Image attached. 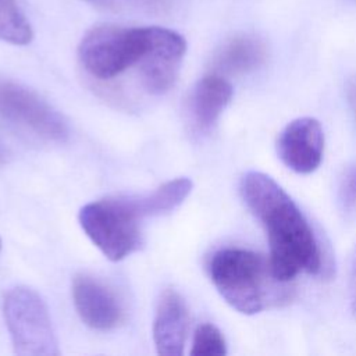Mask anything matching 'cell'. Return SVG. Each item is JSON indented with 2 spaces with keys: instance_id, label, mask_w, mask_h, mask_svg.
<instances>
[{
  "instance_id": "obj_3",
  "label": "cell",
  "mask_w": 356,
  "mask_h": 356,
  "mask_svg": "<svg viewBox=\"0 0 356 356\" xmlns=\"http://www.w3.org/2000/svg\"><path fill=\"white\" fill-rule=\"evenodd\" d=\"M88 238L111 261H120L142 245L143 216L135 196L107 197L85 204L78 214Z\"/></svg>"
},
{
  "instance_id": "obj_4",
  "label": "cell",
  "mask_w": 356,
  "mask_h": 356,
  "mask_svg": "<svg viewBox=\"0 0 356 356\" xmlns=\"http://www.w3.org/2000/svg\"><path fill=\"white\" fill-rule=\"evenodd\" d=\"M150 26L100 24L90 28L78 46L83 70L96 79L108 81L138 65L149 46Z\"/></svg>"
},
{
  "instance_id": "obj_15",
  "label": "cell",
  "mask_w": 356,
  "mask_h": 356,
  "mask_svg": "<svg viewBox=\"0 0 356 356\" xmlns=\"http://www.w3.org/2000/svg\"><path fill=\"white\" fill-rule=\"evenodd\" d=\"M227 353L225 339L221 331L210 324H200L193 335L191 355L193 356H222Z\"/></svg>"
},
{
  "instance_id": "obj_12",
  "label": "cell",
  "mask_w": 356,
  "mask_h": 356,
  "mask_svg": "<svg viewBox=\"0 0 356 356\" xmlns=\"http://www.w3.org/2000/svg\"><path fill=\"white\" fill-rule=\"evenodd\" d=\"M266 56L267 49L261 39L253 35H238L217 50L213 67L217 74H245L260 67Z\"/></svg>"
},
{
  "instance_id": "obj_9",
  "label": "cell",
  "mask_w": 356,
  "mask_h": 356,
  "mask_svg": "<svg viewBox=\"0 0 356 356\" xmlns=\"http://www.w3.org/2000/svg\"><path fill=\"white\" fill-rule=\"evenodd\" d=\"M72 299L81 320L97 331H110L122 320L117 296L93 277L79 274L72 281Z\"/></svg>"
},
{
  "instance_id": "obj_16",
  "label": "cell",
  "mask_w": 356,
  "mask_h": 356,
  "mask_svg": "<svg viewBox=\"0 0 356 356\" xmlns=\"http://www.w3.org/2000/svg\"><path fill=\"white\" fill-rule=\"evenodd\" d=\"M338 203L346 216L356 211V164L349 165L339 179Z\"/></svg>"
},
{
  "instance_id": "obj_14",
  "label": "cell",
  "mask_w": 356,
  "mask_h": 356,
  "mask_svg": "<svg viewBox=\"0 0 356 356\" xmlns=\"http://www.w3.org/2000/svg\"><path fill=\"white\" fill-rule=\"evenodd\" d=\"M33 39L32 26L17 0H0V40L25 46Z\"/></svg>"
},
{
  "instance_id": "obj_7",
  "label": "cell",
  "mask_w": 356,
  "mask_h": 356,
  "mask_svg": "<svg viewBox=\"0 0 356 356\" xmlns=\"http://www.w3.org/2000/svg\"><path fill=\"white\" fill-rule=\"evenodd\" d=\"M185 53L186 40L182 35L168 28L150 26L149 46L138 64L145 90L152 95L168 92L178 78Z\"/></svg>"
},
{
  "instance_id": "obj_18",
  "label": "cell",
  "mask_w": 356,
  "mask_h": 356,
  "mask_svg": "<svg viewBox=\"0 0 356 356\" xmlns=\"http://www.w3.org/2000/svg\"><path fill=\"white\" fill-rule=\"evenodd\" d=\"M346 96H348V102H349V106L352 108V113H353V115L356 118V82L355 81L348 83Z\"/></svg>"
},
{
  "instance_id": "obj_20",
  "label": "cell",
  "mask_w": 356,
  "mask_h": 356,
  "mask_svg": "<svg viewBox=\"0 0 356 356\" xmlns=\"http://www.w3.org/2000/svg\"><path fill=\"white\" fill-rule=\"evenodd\" d=\"M86 1L93 6H100V7H106L111 3V0H86Z\"/></svg>"
},
{
  "instance_id": "obj_13",
  "label": "cell",
  "mask_w": 356,
  "mask_h": 356,
  "mask_svg": "<svg viewBox=\"0 0 356 356\" xmlns=\"http://www.w3.org/2000/svg\"><path fill=\"white\" fill-rule=\"evenodd\" d=\"M192 186L193 184L189 178L181 177L160 185L150 193L136 195L135 197L142 216L153 217L170 213L178 207L188 197Z\"/></svg>"
},
{
  "instance_id": "obj_6",
  "label": "cell",
  "mask_w": 356,
  "mask_h": 356,
  "mask_svg": "<svg viewBox=\"0 0 356 356\" xmlns=\"http://www.w3.org/2000/svg\"><path fill=\"white\" fill-rule=\"evenodd\" d=\"M0 115L44 140L60 143L67 140L70 134L64 117L36 92L1 78Z\"/></svg>"
},
{
  "instance_id": "obj_17",
  "label": "cell",
  "mask_w": 356,
  "mask_h": 356,
  "mask_svg": "<svg viewBox=\"0 0 356 356\" xmlns=\"http://www.w3.org/2000/svg\"><path fill=\"white\" fill-rule=\"evenodd\" d=\"M349 299L352 312L356 314V249L350 263V274H349Z\"/></svg>"
},
{
  "instance_id": "obj_10",
  "label": "cell",
  "mask_w": 356,
  "mask_h": 356,
  "mask_svg": "<svg viewBox=\"0 0 356 356\" xmlns=\"http://www.w3.org/2000/svg\"><path fill=\"white\" fill-rule=\"evenodd\" d=\"M188 330V309L182 296L174 291L163 292L153 321V341L159 355L181 356Z\"/></svg>"
},
{
  "instance_id": "obj_2",
  "label": "cell",
  "mask_w": 356,
  "mask_h": 356,
  "mask_svg": "<svg viewBox=\"0 0 356 356\" xmlns=\"http://www.w3.org/2000/svg\"><path fill=\"white\" fill-rule=\"evenodd\" d=\"M209 275L224 300L242 314H257L293 298V288L274 274L270 259L248 249L217 250L209 261Z\"/></svg>"
},
{
  "instance_id": "obj_21",
  "label": "cell",
  "mask_w": 356,
  "mask_h": 356,
  "mask_svg": "<svg viewBox=\"0 0 356 356\" xmlns=\"http://www.w3.org/2000/svg\"><path fill=\"white\" fill-rule=\"evenodd\" d=\"M0 249H1V239H0Z\"/></svg>"
},
{
  "instance_id": "obj_19",
  "label": "cell",
  "mask_w": 356,
  "mask_h": 356,
  "mask_svg": "<svg viewBox=\"0 0 356 356\" xmlns=\"http://www.w3.org/2000/svg\"><path fill=\"white\" fill-rule=\"evenodd\" d=\"M7 160V149L4 147V143L0 139V165Z\"/></svg>"
},
{
  "instance_id": "obj_1",
  "label": "cell",
  "mask_w": 356,
  "mask_h": 356,
  "mask_svg": "<svg viewBox=\"0 0 356 356\" xmlns=\"http://www.w3.org/2000/svg\"><path fill=\"white\" fill-rule=\"evenodd\" d=\"M242 199L261 222L274 274L285 282L299 273L321 270V250L312 227L292 197L267 174L249 171L241 179Z\"/></svg>"
},
{
  "instance_id": "obj_11",
  "label": "cell",
  "mask_w": 356,
  "mask_h": 356,
  "mask_svg": "<svg viewBox=\"0 0 356 356\" xmlns=\"http://www.w3.org/2000/svg\"><path fill=\"white\" fill-rule=\"evenodd\" d=\"M232 97L231 83L220 74L203 76L189 99V114L193 127L200 132L210 131Z\"/></svg>"
},
{
  "instance_id": "obj_8",
  "label": "cell",
  "mask_w": 356,
  "mask_h": 356,
  "mask_svg": "<svg viewBox=\"0 0 356 356\" xmlns=\"http://www.w3.org/2000/svg\"><path fill=\"white\" fill-rule=\"evenodd\" d=\"M275 147L278 157L289 170L298 174H310L323 159V128L316 118H296L281 131Z\"/></svg>"
},
{
  "instance_id": "obj_5",
  "label": "cell",
  "mask_w": 356,
  "mask_h": 356,
  "mask_svg": "<svg viewBox=\"0 0 356 356\" xmlns=\"http://www.w3.org/2000/svg\"><path fill=\"white\" fill-rule=\"evenodd\" d=\"M3 313L14 352L21 356H57L60 353L49 309L42 296L31 288L10 289Z\"/></svg>"
}]
</instances>
